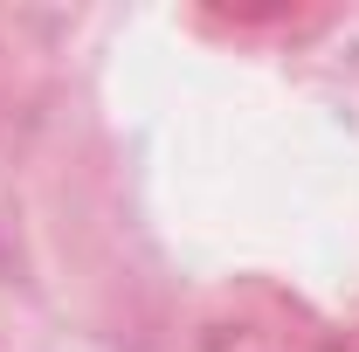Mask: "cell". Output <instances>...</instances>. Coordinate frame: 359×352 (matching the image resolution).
<instances>
[{
    "mask_svg": "<svg viewBox=\"0 0 359 352\" xmlns=\"http://www.w3.org/2000/svg\"><path fill=\"white\" fill-rule=\"evenodd\" d=\"M187 339H194V352H346L353 346L304 290H290L283 276H263V269L215 283L194 311Z\"/></svg>",
    "mask_w": 359,
    "mask_h": 352,
    "instance_id": "6da1fadb",
    "label": "cell"
},
{
    "mask_svg": "<svg viewBox=\"0 0 359 352\" xmlns=\"http://www.w3.org/2000/svg\"><path fill=\"white\" fill-rule=\"evenodd\" d=\"M194 28L228 35V42H297V35L332 28V14H311V7H194Z\"/></svg>",
    "mask_w": 359,
    "mask_h": 352,
    "instance_id": "7a4b0ae2",
    "label": "cell"
}]
</instances>
